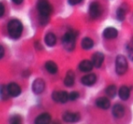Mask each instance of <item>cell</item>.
Returning <instances> with one entry per match:
<instances>
[{"label": "cell", "mask_w": 133, "mask_h": 124, "mask_svg": "<svg viewBox=\"0 0 133 124\" xmlns=\"http://www.w3.org/2000/svg\"><path fill=\"white\" fill-rule=\"evenodd\" d=\"M96 105L101 109H108L110 107V101L108 98L105 97H100L96 100Z\"/></svg>", "instance_id": "cell-14"}, {"label": "cell", "mask_w": 133, "mask_h": 124, "mask_svg": "<svg viewBox=\"0 0 133 124\" xmlns=\"http://www.w3.org/2000/svg\"><path fill=\"white\" fill-rule=\"evenodd\" d=\"M130 95V89L127 87V86H121L118 90V96H119L120 100H128Z\"/></svg>", "instance_id": "cell-18"}, {"label": "cell", "mask_w": 133, "mask_h": 124, "mask_svg": "<svg viewBox=\"0 0 133 124\" xmlns=\"http://www.w3.org/2000/svg\"><path fill=\"white\" fill-rule=\"evenodd\" d=\"M45 87H46V83L44 80L42 79H37L34 80L33 84H32V90L35 94L39 95L45 90Z\"/></svg>", "instance_id": "cell-7"}, {"label": "cell", "mask_w": 133, "mask_h": 124, "mask_svg": "<svg viewBox=\"0 0 133 124\" xmlns=\"http://www.w3.org/2000/svg\"><path fill=\"white\" fill-rule=\"evenodd\" d=\"M5 14V6L2 3H0V17H2Z\"/></svg>", "instance_id": "cell-29"}, {"label": "cell", "mask_w": 133, "mask_h": 124, "mask_svg": "<svg viewBox=\"0 0 133 124\" xmlns=\"http://www.w3.org/2000/svg\"><path fill=\"white\" fill-rule=\"evenodd\" d=\"M79 98V93L77 92V91H72V92L69 94V100H78V99Z\"/></svg>", "instance_id": "cell-27"}, {"label": "cell", "mask_w": 133, "mask_h": 124, "mask_svg": "<svg viewBox=\"0 0 133 124\" xmlns=\"http://www.w3.org/2000/svg\"><path fill=\"white\" fill-rule=\"evenodd\" d=\"M104 61V54L101 52H96L94 55L92 56V58H91V62H92L93 66L97 69L100 68L103 64Z\"/></svg>", "instance_id": "cell-10"}, {"label": "cell", "mask_w": 133, "mask_h": 124, "mask_svg": "<svg viewBox=\"0 0 133 124\" xmlns=\"http://www.w3.org/2000/svg\"><path fill=\"white\" fill-rule=\"evenodd\" d=\"M103 37L107 39H114L118 37V30L115 28L109 27L104 29L103 31Z\"/></svg>", "instance_id": "cell-12"}, {"label": "cell", "mask_w": 133, "mask_h": 124, "mask_svg": "<svg viewBox=\"0 0 133 124\" xmlns=\"http://www.w3.org/2000/svg\"><path fill=\"white\" fill-rule=\"evenodd\" d=\"M45 68H46V71L50 74H56L58 70V68H57V65L54 62V61L48 60L46 62L45 64Z\"/></svg>", "instance_id": "cell-20"}, {"label": "cell", "mask_w": 133, "mask_h": 124, "mask_svg": "<svg viewBox=\"0 0 133 124\" xmlns=\"http://www.w3.org/2000/svg\"><path fill=\"white\" fill-rule=\"evenodd\" d=\"M62 119L64 121L71 123V122L78 121L80 119V115H79V113H78V112L73 113V112H70V111H66V112H65L64 114H63Z\"/></svg>", "instance_id": "cell-9"}, {"label": "cell", "mask_w": 133, "mask_h": 124, "mask_svg": "<svg viewBox=\"0 0 133 124\" xmlns=\"http://www.w3.org/2000/svg\"><path fill=\"white\" fill-rule=\"evenodd\" d=\"M97 81V76L95 74H88L86 76L82 77L81 79V83L84 86H88V87H90L93 86Z\"/></svg>", "instance_id": "cell-11"}, {"label": "cell", "mask_w": 133, "mask_h": 124, "mask_svg": "<svg viewBox=\"0 0 133 124\" xmlns=\"http://www.w3.org/2000/svg\"><path fill=\"white\" fill-rule=\"evenodd\" d=\"M21 121H22V119H21V117L19 116V115H14V116H12L11 118H10V122L11 123H21Z\"/></svg>", "instance_id": "cell-25"}, {"label": "cell", "mask_w": 133, "mask_h": 124, "mask_svg": "<svg viewBox=\"0 0 133 124\" xmlns=\"http://www.w3.org/2000/svg\"><path fill=\"white\" fill-rule=\"evenodd\" d=\"M8 31L10 37L17 39L21 37L23 32V25L18 19H12L8 24Z\"/></svg>", "instance_id": "cell-1"}, {"label": "cell", "mask_w": 133, "mask_h": 124, "mask_svg": "<svg viewBox=\"0 0 133 124\" xmlns=\"http://www.w3.org/2000/svg\"><path fill=\"white\" fill-rule=\"evenodd\" d=\"M89 14L91 18L97 19L100 17L102 14V8L98 2H92L89 5Z\"/></svg>", "instance_id": "cell-5"}, {"label": "cell", "mask_w": 133, "mask_h": 124, "mask_svg": "<svg viewBox=\"0 0 133 124\" xmlns=\"http://www.w3.org/2000/svg\"><path fill=\"white\" fill-rule=\"evenodd\" d=\"M117 87L115 85H110L109 86V87L106 89V94H107L108 97H109V98H114L115 96H116L117 94Z\"/></svg>", "instance_id": "cell-23"}, {"label": "cell", "mask_w": 133, "mask_h": 124, "mask_svg": "<svg viewBox=\"0 0 133 124\" xmlns=\"http://www.w3.org/2000/svg\"><path fill=\"white\" fill-rule=\"evenodd\" d=\"M74 82H75V73L74 71L72 70H69L66 72V77H65V80H64V84L66 87L68 88H70L74 85Z\"/></svg>", "instance_id": "cell-15"}, {"label": "cell", "mask_w": 133, "mask_h": 124, "mask_svg": "<svg viewBox=\"0 0 133 124\" xmlns=\"http://www.w3.org/2000/svg\"><path fill=\"white\" fill-rule=\"evenodd\" d=\"M62 45L68 51H72L76 47V33L72 30L66 31L62 37Z\"/></svg>", "instance_id": "cell-2"}, {"label": "cell", "mask_w": 133, "mask_h": 124, "mask_svg": "<svg viewBox=\"0 0 133 124\" xmlns=\"http://www.w3.org/2000/svg\"><path fill=\"white\" fill-rule=\"evenodd\" d=\"M5 55V48L2 45H0V59L2 58Z\"/></svg>", "instance_id": "cell-30"}, {"label": "cell", "mask_w": 133, "mask_h": 124, "mask_svg": "<svg viewBox=\"0 0 133 124\" xmlns=\"http://www.w3.org/2000/svg\"><path fill=\"white\" fill-rule=\"evenodd\" d=\"M44 40L48 47H53L57 43V37H56V36L53 33H50L49 32V33H48L45 36Z\"/></svg>", "instance_id": "cell-21"}, {"label": "cell", "mask_w": 133, "mask_h": 124, "mask_svg": "<svg viewBox=\"0 0 133 124\" xmlns=\"http://www.w3.org/2000/svg\"><path fill=\"white\" fill-rule=\"evenodd\" d=\"M23 1H24V0H12V2L15 3L16 5H20V4H22Z\"/></svg>", "instance_id": "cell-32"}, {"label": "cell", "mask_w": 133, "mask_h": 124, "mask_svg": "<svg viewBox=\"0 0 133 124\" xmlns=\"http://www.w3.org/2000/svg\"><path fill=\"white\" fill-rule=\"evenodd\" d=\"M125 109L121 104H115L112 108V115L116 119H120L124 116Z\"/></svg>", "instance_id": "cell-13"}, {"label": "cell", "mask_w": 133, "mask_h": 124, "mask_svg": "<svg viewBox=\"0 0 133 124\" xmlns=\"http://www.w3.org/2000/svg\"><path fill=\"white\" fill-rule=\"evenodd\" d=\"M83 0H69V3L71 5V6H76V5L81 3Z\"/></svg>", "instance_id": "cell-28"}, {"label": "cell", "mask_w": 133, "mask_h": 124, "mask_svg": "<svg viewBox=\"0 0 133 124\" xmlns=\"http://www.w3.org/2000/svg\"><path fill=\"white\" fill-rule=\"evenodd\" d=\"M35 48H37V49H39V50H41L42 49V46L40 45V43L39 42H36L35 43Z\"/></svg>", "instance_id": "cell-31"}, {"label": "cell", "mask_w": 133, "mask_h": 124, "mask_svg": "<svg viewBox=\"0 0 133 124\" xmlns=\"http://www.w3.org/2000/svg\"><path fill=\"white\" fill-rule=\"evenodd\" d=\"M37 9L41 18L46 19L51 14L52 6L48 0H39L37 3Z\"/></svg>", "instance_id": "cell-3"}, {"label": "cell", "mask_w": 133, "mask_h": 124, "mask_svg": "<svg viewBox=\"0 0 133 124\" xmlns=\"http://www.w3.org/2000/svg\"><path fill=\"white\" fill-rule=\"evenodd\" d=\"M128 61L126 57L123 55H118L116 57V63H115V69L118 75H124L128 70Z\"/></svg>", "instance_id": "cell-4"}, {"label": "cell", "mask_w": 133, "mask_h": 124, "mask_svg": "<svg viewBox=\"0 0 133 124\" xmlns=\"http://www.w3.org/2000/svg\"><path fill=\"white\" fill-rule=\"evenodd\" d=\"M8 97H10V96H9V94H8L6 86L1 85L0 86V98L2 99V100H8Z\"/></svg>", "instance_id": "cell-24"}, {"label": "cell", "mask_w": 133, "mask_h": 124, "mask_svg": "<svg viewBox=\"0 0 133 124\" xmlns=\"http://www.w3.org/2000/svg\"><path fill=\"white\" fill-rule=\"evenodd\" d=\"M93 67L94 66H93L92 62L90 60H87V59L82 60L78 65V69L82 72H89V71L92 70Z\"/></svg>", "instance_id": "cell-16"}, {"label": "cell", "mask_w": 133, "mask_h": 124, "mask_svg": "<svg viewBox=\"0 0 133 124\" xmlns=\"http://www.w3.org/2000/svg\"><path fill=\"white\" fill-rule=\"evenodd\" d=\"M94 46V41L90 37H84L81 41V48L85 50L91 49Z\"/></svg>", "instance_id": "cell-22"}, {"label": "cell", "mask_w": 133, "mask_h": 124, "mask_svg": "<svg viewBox=\"0 0 133 124\" xmlns=\"http://www.w3.org/2000/svg\"><path fill=\"white\" fill-rule=\"evenodd\" d=\"M128 8H127V6L125 4H123L121 6L118 8L117 10V13H116V16H117V18L118 20L119 21H123L125 19V17H126V14L128 13Z\"/></svg>", "instance_id": "cell-19"}, {"label": "cell", "mask_w": 133, "mask_h": 124, "mask_svg": "<svg viewBox=\"0 0 133 124\" xmlns=\"http://www.w3.org/2000/svg\"><path fill=\"white\" fill-rule=\"evenodd\" d=\"M127 51L128 54H129V57L131 60L133 61V44H129L128 45L127 47Z\"/></svg>", "instance_id": "cell-26"}, {"label": "cell", "mask_w": 133, "mask_h": 124, "mask_svg": "<svg viewBox=\"0 0 133 124\" xmlns=\"http://www.w3.org/2000/svg\"><path fill=\"white\" fill-rule=\"evenodd\" d=\"M51 121V115L48 113H42L36 118L35 123L37 124H48Z\"/></svg>", "instance_id": "cell-17"}, {"label": "cell", "mask_w": 133, "mask_h": 124, "mask_svg": "<svg viewBox=\"0 0 133 124\" xmlns=\"http://www.w3.org/2000/svg\"><path fill=\"white\" fill-rule=\"evenodd\" d=\"M6 89H8V94L10 97H18L21 94V88L18 84L15 83V82H11L6 86Z\"/></svg>", "instance_id": "cell-8"}, {"label": "cell", "mask_w": 133, "mask_h": 124, "mask_svg": "<svg viewBox=\"0 0 133 124\" xmlns=\"http://www.w3.org/2000/svg\"><path fill=\"white\" fill-rule=\"evenodd\" d=\"M52 100L58 103H66L69 100V94L66 91L55 90L52 93Z\"/></svg>", "instance_id": "cell-6"}]
</instances>
